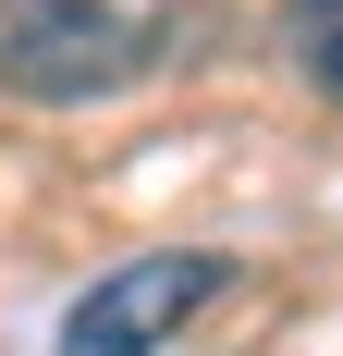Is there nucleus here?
I'll use <instances>...</instances> for the list:
<instances>
[{"instance_id":"f257e3e1","label":"nucleus","mask_w":343,"mask_h":356,"mask_svg":"<svg viewBox=\"0 0 343 356\" xmlns=\"http://www.w3.org/2000/svg\"><path fill=\"white\" fill-rule=\"evenodd\" d=\"M172 49V0H25L0 25L12 99H110Z\"/></svg>"},{"instance_id":"f03ea898","label":"nucleus","mask_w":343,"mask_h":356,"mask_svg":"<svg viewBox=\"0 0 343 356\" xmlns=\"http://www.w3.org/2000/svg\"><path fill=\"white\" fill-rule=\"evenodd\" d=\"M208 295H233V258H221V246H160V258H123V270H99V283L74 295L62 356H160L172 332L208 307Z\"/></svg>"},{"instance_id":"7ed1b4c3","label":"nucleus","mask_w":343,"mask_h":356,"mask_svg":"<svg viewBox=\"0 0 343 356\" xmlns=\"http://www.w3.org/2000/svg\"><path fill=\"white\" fill-rule=\"evenodd\" d=\"M282 49H294V74L343 111V0H282Z\"/></svg>"}]
</instances>
